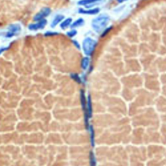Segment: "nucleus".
Instances as JSON below:
<instances>
[{"label":"nucleus","mask_w":166,"mask_h":166,"mask_svg":"<svg viewBox=\"0 0 166 166\" xmlns=\"http://www.w3.org/2000/svg\"><path fill=\"white\" fill-rule=\"evenodd\" d=\"M84 24H85V20L83 19L82 18H79L75 21L72 22L70 27L71 29H75L77 27H79L84 25Z\"/></svg>","instance_id":"11"},{"label":"nucleus","mask_w":166,"mask_h":166,"mask_svg":"<svg viewBox=\"0 0 166 166\" xmlns=\"http://www.w3.org/2000/svg\"><path fill=\"white\" fill-rule=\"evenodd\" d=\"M71 42H72V44H73V45H74L75 47L77 49H79V50L80 49V48H81V47H80V44H79V42L77 40H72Z\"/></svg>","instance_id":"16"},{"label":"nucleus","mask_w":166,"mask_h":166,"mask_svg":"<svg viewBox=\"0 0 166 166\" xmlns=\"http://www.w3.org/2000/svg\"><path fill=\"white\" fill-rule=\"evenodd\" d=\"M60 34V33H57V32H54V31H47L46 33H44V36L45 37H49V36H55L57 35Z\"/></svg>","instance_id":"15"},{"label":"nucleus","mask_w":166,"mask_h":166,"mask_svg":"<svg viewBox=\"0 0 166 166\" xmlns=\"http://www.w3.org/2000/svg\"><path fill=\"white\" fill-rule=\"evenodd\" d=\"M90 59L88 56H86L85 57H83L80 62L81 68L85 71L87 70L90 65Z\"/></svg>","instance_id":"10"},{"label":"nucleus","mask_w":166,"mask_h":166,"mask_svg":"<svg viewBox=\"0 0 166 166\" xmlns=\"http://www.w3.org/2000/svg\"><path fill=\"white\" fill-rule=\"evenodd\" d=\"M64 19H65V17L64 16L62 15V14H57L56 15L51 23V28H54L55 27H56L57 25H59V23H60Z\"/></svg>","instance_id":"8"},{"label":"nucleus","mask_w":166,"mask_h":166,"mask_svg":"<svg viewBox=\"0 0 166 166\" xmlns=\"http://www.w3.org/2000/svg\"><path fill=\"white\" fill-rule=\"evenodd\" d=\"M101 2V0H79L77 4L80 6H84L87 8H91L95 4Z\"/></svg>","instance_id":"7"},{"label":"nucleus","mask_w":166,"mask_h":166,"mask_svg":"<svg viewBox=\"0 0 166 166\" xmlns=\"http://www.w3.org/2000/svg\"><path fill=\"white\" fill-rule=\"evenodd\" d=\"M51 13V9L49 7H45L40 9V11L36 13L34 17L33 20L34 22H39L42 20L45 19L46 17H48Z\"/></svg>","instance_id":"4"},{"label":"nucleus","mask_w":166,"mask_h":166,"mask_svg":"<svg viewBox=\"0 0 166 166\" xmlns=\"http://www.w3.org/2000/svg\"><path fill=\"white\" fill-rule=\"evenodd\" d=\"M112 29H113V26L112 25L108 27H106V28L102 33H101V37H102V38L105 37V36H106V35H108V34L112 30Z\"/></svg>","instance_id":"13"},{"label":"nucleus","mask_w":166,"mask_h":166,"mask_svg":"<svg viewBox=\"0 0 166 166\" xmlns=\"http://www.w3.org/2000/svg\"><path fill=\"white\" fill-rule=\"evenodd\" d=\"M97 45V42L96 40L90 37H86L82 42V48L86 56L90 57L94 54Z\"/></svg>","instance_id":"2"},{"label":"nucleus","mask_w":166,"mask_h":166,"mask_svg":"<svg viewBox=\"0 0 166 166\" xmlns=\"http://www.w3.org/2000/svg\"><path fill=\"white\" fill-rule=\"evenodd\" d=\"M73 22L72 18H68L64 19L60 23V27L62 30H66L69 27L71 26V23Z\"/></svg>","instance_id":"9"},{"label":"nucleus","mask_w":166,"mask_h":166,"mask_svg":"<svg viewBox=\"0 0 166 166\" xmlns=\"http://www.w3.org/2000/svg\"><path fill=\"white\" fill-rule=\"evenodd\" d=\"M10 48V46H6V47H1L0 48V55H1L2 53H3L4 52H5L6 51H7L8 49H9Z\"/></svg>","instance_id":"17"},{"label":"nucleus","mask_w":166,"mask_h":166,"mask_svg":"<svg viewBox=\"0 0 166 166\" xmlns=\"http://www.w3.org/2000/svg\"><path fill=\"white\" fill-rule=\"evenodd\" d=\"M116 1H117V2L118 3H123V2H127V0H116Z\"/></svg>","instance_id":"18"},{"label":"nucleus","mask_w":166,"mask_h":166,"mask_svg":"<svg viewBox=\"0 0 166 166\" xmlns=\"http://www.w3.org/2000/svg\"><path fill=\"white\" fill-rule=\"evenodd\" d=\"M7 31L5 34V37L11 39L19 34L22 31V27L20 24L14 23L9 25L7 27Z\"/></svg>","instance_id":"3"},{"label":"nucleus","mask_w":166,"mask_h":166,"mask_svg":"<svg viewBox=\"0 0 166 166\" xmlns=\"http://www.w3.org/2000/svg\"><path fill=\"white\" fill-rule=\"evenodd\" d=\"M100 12V8L98 7L91 8L85 9L80 8L79 9L78 13L81 14H86V15H96Z\"/></svg>","instance_id":"6"},{"label":"nucleus","mask_w":166,"mask_h":166,"mask_svg":"<svg viewBox=\"0 0 166 166\" xmlns=\"http://www.w3.org/2000/svg\"><path fill=\"white\" fill-rule=\"evenodd\" d=\"M77 34V30L75 29H72L71 30H70V31H68L66 33L67 36H68V37L70 38V39L73 38Z\"/></svg>","instance_id":"14"},{"label":"nucleus","mask_w":166,"mask_h":166,"mask_svg":"<svg viewBox=\"0 0 166 166\" xmlns=\"http://www.w3.org/2000/svg\"><path fill=\"white\" fill-rule=\"evenodd\" d=\"M110 22V17L106 14H101L97 16L92 20L91 25L96 33H101L107 27Z\"/></svg>","instance_id":"1"},{"label":"nucleus","mask_w":166,"mask_h":166,"mask_svg":"<svg viewBox=\"0 0 166 166\" xmlns=\"http://www.w3.org/2000/svg\"><path fill=\"white\" fill-rule=\"evenodd\" d=\"M48 22L46 19L42 20L39 22H36L34 23H31L28 25V29L31 31H36L45 28V25H47Z\"/></svg>","instance_id":"5"},{"label":"nucleus","mask_w":166,"mask_h":166,"mask_svg":"<svg viewBox=\"0 0 166 166\" xmlns=\"http://www.w3.org/2000/svg\"><path fill=\"white\" fill-rule=\"evenodd\" d=\"M70 76L73 80H74L75 82L79 83V84H80V83H82L81 77L78 74H77V73H71Z\"/></svg>","instance_id":"12"}]
</instances>
